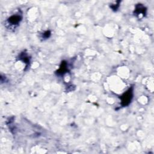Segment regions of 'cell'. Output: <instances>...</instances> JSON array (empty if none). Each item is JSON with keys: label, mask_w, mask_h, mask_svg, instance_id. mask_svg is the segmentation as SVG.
<instances>
[{"label": "cell", "mask_w": 154, "mask_h": 154, "mask_svg": "<svg viewBox=\"0 0 154 154\" xmlns=\"http://www.w3.org/2000/svg\"><path fill=\"white\" fill-rule=\"evenodd\" d=\"M50 35H51L50 31H47L45 32L44 34H43V37H44V38H46V39H47V38H48L49 36H50Z\"/></svg>", "instance_id": "obj_5"}, {"label": "cell", "mask_w": 154, "mask_h": 154, "mask_svg": "<svg viewBox=\"0 0 154 154\" xmlns=\"http://www.w3.org/2000/svg\"><path fill=\"white\" fill-rule=\"evenodd\" d=\"M146 11V10L145 7L142 6L141 4H138V5H137L135 12H136V14H137V15H139V14H141V13H142V14H143V15H145Z\"/></svg>", "instance_id": "obj_3"}, {"label": "cell", "mask_w": 154, "mask_h": 154, "mask_svg": "<svg viewBox=\"0 0 154 154\" xmlns=\"http://www.w3.org/2000/svg\"><path fill=\"white\" fill-rule=\"evenodd\" d=\"M133 97V87H131L129 90L124 93L122 96L121 99V104L123 107H126L131 103V100H132Z\"/></svg>", "instance_id": "obj_1"}, {"label": "cell", "mask_w": 154, "mask_h": 154, "mask_svg": "<svg viewBox=\"0 0 154 154\" xmlns=\"http://www.w3.org/2000/svg\"><path fill=\"white\" fill-rule=\"evenodd\" d=\"M67 64L65 63L64 62H62V66L60 68L59 71H58V73H65V72L67 71Z\"/></svg>", "instance_id": "obj_4"}, {"label": "cell", "mask_w": 154, "mask_h": 154, "mask_svg": "<svg viewBox=\"0 0 154 154\" xmlns=\"http://www.w3.org/2000/svg\"><path fill=\"white\" fill-rule=\"evenodd\" d=\"M22 20V17L20 15H13L8 19V22L11 25H17Z\"/></svg>", "instance_id": "obj_2"}]
</instances>
